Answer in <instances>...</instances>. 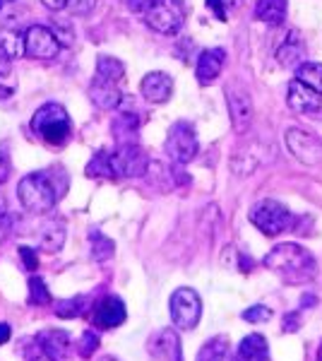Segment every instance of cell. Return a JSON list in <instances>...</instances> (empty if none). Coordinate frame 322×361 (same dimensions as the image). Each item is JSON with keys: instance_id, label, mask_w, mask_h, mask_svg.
<instances>
[{"instance_id": "cell-19", "label": "cell", "mask_w": 322, "mask_h": 361, "mask_svg": "<svg viewBox=\"0 0 322 361\" xmlns=\"http://www.w3.org/2000/svg\"><path fill=\"white\" fill-rule=\"evenodd\" d=\"M224 49H207L202 51L200 58H197L195 66V75L200 85H212L216 78L221 75V68H224Z\"/></svg>"}, {"instance_id": "cell-29", "label": "cell", "mask_w": 322, "mask_h": 361, "mask_svg": "<svg viewBox=\"0 0 322 361\" xmlns=\"http://www.w3.org/2000/svg\"><path fill=\"white\" fill-rule=\"evenodd\" d=\"M89 241H92V258L97 260V263H104V260H111L113 258V241H111L109 236L99 234V231H92L89 234Z\"/></svg>"}, {"instance_id": "cell-35", "label": "cell", "mask_w": 322, "mask_h": 361, "mask_svg": "<svg viewBox=\"0 0 322 361\" xmlns=\"http://www.w3.org/2000/svg\"><path fill=\"white\" fill-rule=\"evenodd\" d=\"M241 3H243V0H207L209 10H212V13H214L216 17H219L221 22L226 20V13H228V10L238 8Z\"/></svg>"}, {"instance_id": "cell-49", "label": "cell", "mask_w": 322, "mask_h": 361, "mask_svg": "<svg viewBox=\"0 0 322 361\" xmlns=\"http://www.w3.org/2000/svg\"><path fill=\"white\" fill-rule=\"evenodd\" d=\"M3 3H5V0H0V8H3Z\"/></svg>"}, {"instance_id": "cell-11", "label": "cell", "mask_w": 322, "mask_h": 361, "mask_svg": "<svg viewBox=\"0 0 322 361\" xmlns=\"http://www.w3.org/2000/svg\"><path fill=\"white\" fill-rule=\"evenodd\" d=\"M27 56L37 58V61H51L61 54V39L56 37L54 29L44 25H32L25 32Z\"/></svg>"}, {"instance_id": "cell-28", "label": "cell", "mask_w": 322, "mask_h": 361, "mask_svg": "<svg viewBox=\"0 0 322 361\" xmlns=\"http://www.w3.org/2000/svg\"><path fill=\"white\" fill-rule=\"evenodd\" d=\"M296 80L322 94V63H303L296 68Z\"/></svg>"}, {"instance_id": "cell-41", "label": "cell", "mask_w": 322, "mask_h": 361, "mask_svg": "<svg viewBox=\"0 0 322 361\" xmlns=\"http://www.w3.org/2000/svg\"><path fill=\"white\" fill-rule=\"evenodd\" d=\"M13 58H10L8 54L3 51V46H0V78H8L10 75V70H13Z\"/></svg>"}, {"instance_id": "cell-39", "label": "cell", "mask_w": 322, "mask_h": 361, "mask_svg": "<svg viewBox=\"0 0 322 361\" xmlns=\"http://www.w3.org/2000/svg\"><path fill=\"white\" fill-rule=\"evenodd\" d=\"M5 236H10V212H8V207L3 205V200H0V241H3Z\"/></svg>"}, {"instance_id": "cell-31", "label": "cell", "mask_w": 322, "mask_h": 361, "mask_svg": "<svg viewBox=\"0 0 322 361\" xmlns=\"http://www.w3.org/2000/svg\"><path fill=\"white\" fill-rule=\"evenodd\" d=\"M29 304H32V306H46V304H51L49 287H46L44 279L37 277V275L29 279Z\"/></svg>"}, {"instance_id": "cell-44", "label": "cell", "mask_w": 322, "mask_h": 361, "mask_svg": "<svg viewBox=\"0 0 322 361\" xmlns=\"http://www.w3.org/2000/svg\"><path fill=\"white\" fill-rule=\"evenodd\" d=\"M286 333H294V330H298V325H296V316H286Z\"/></svg>"}, {"instance_id": "cell-33", "label": "cell", "mask_w": 322, "mask_h": 361, "mask_svg": "<svg viewBox=\"0 0 322 361\" xmlns=\"http://www.w3.org/2000/svg\"><path fill=\"white\" fill-rule=\"evenodd\" d=\"M97 349H99V335L94 330H85V335H82V340L78 345V354L82 359H89V357H94Z\"/></svg>"}, {"instance_id": "cell-26", "label": "cell", "mask_w": 322, "mask_h": 361, "mask_svg": "<svg viewBox=\"0 0 322 361\" xmlns=\"http://www.w3.org/2000/svg\"><path fill=\"white\" fill-rule=\"evenodd\" d=\"M85 173L89 178H113V166H111V152L109 149H99V152L92 157V161L87 164Z\"/></svg>"}, {"instance_id": "cell-10", "label": "cell", "mask_w": 322, "mask_h": 361, "mask_svg": "<svg viewBox=\"0 0 322 361\" xmlns=\"http://www.w3.org/2000/svg\"><path fill=\"white\" fill-rule=\"evenodd\" d=\"M226 104H228V116H231V126L238 135L248 133L250 123H253V99L250 92L245 90L241 82H228L226 85Z\"/></svg>"}, {"instance_id": "cell-38", "label": "cell", "mask_w": 322, "mask_h": 361, "mask_svg": "<svg viewBox=\"0 0 322 361\" xmlns=\"http://www.w3.org/2000/svg\"><path fill=\"white\" fill-rule=\"evenodd\" d=\"M10 173H13V164H10V157L0 149V185L8 183Z\"/></svg>"}, {"instance_id": "cell-23", "label": "cell", "mask_w": 322, "mask_h": 361, "mask_svg": "<svg viewBox=\"0 0 322 361\" xmlns=\"http://www.w3.org/2000/svg\"><path fill=\"white\" fill-rule=\"evenodd\" d=\"M289 3L286 0H257L255 3V20L265 25H282L286 20Z\"/></svg>"}, {"instance_id": "cell-6", "label": "cell", "mask_w": 322, "mask_h": 361, "mask_svg": "<svg viewBox=\"0 0 322 361\" xmlns=\"http://www.w3.org/2000/svg\"><path fill=\"white\" fill-rule=\"evenodd\" d=\"M168 308H171L173 325L180 330H195L202 318V299L190 287L175 289L171 294V301H168Z\"/></svg>"}, {"instance_id": "cell-22", "label": "cell", "mask_w": 322, "mask_h": 361, "mask_svg": "<svg viewBox=\"0 0 322 361\" xmlns=\"http://www.w3.org/2000/svg\"><path fill=\"white\" fill-rule=\"evenodd\" d=\"M236 354L231 352V340L226 335H214L200 347L195 361H233Z\"/></svg>"}, {"instance_id": "cell-7", "label": "cell", "mask_w": 322, "mask_h": 361, "mask_svg": "<svg viewBox=\"0 0 322 361\" xmlns=\"http://www.w3.org/2000/svg\"><path fill=\"white\" fill-rule=\"evenodd\" d=\"M144 22L159 34H178L185 25L183 0H156L144 13Z\"/></svg>"}, {"instance_id": "cell-40", "label": "cell", "mask_w": 322, "mask_h": 361, "mask_svg": "<svg viewBox=\"0 0 322 361\" xmlns=\"http://www.w3.org/2000/svg\"><path fill=\"white\" fill-rule=\"evenodd\" d=\"M154 3H156V0H128V8H130L132 13H142L144 15Z\"/></svg>"}, {"instance_id": "cell-47", "label": "cell", "mask_w": 322, "mask_h": 361, "mask_svg": "<svg viewBox=\"0 0 322 361\" xmlns=\"http://www.w3.org/2000/svg\"><path fill=\"white\" fill-rule=\"evenodd\" d=\"M99 361H120V359H116V357H101Z\"/></svg>"}, {"instance_id": "cell-25", "label": "cell", "mask_w": 322, "mask_h": 361, "mask_svg": "<svg viewBox=\"0 0 322 361\" xmlns=\"http://www.w3.org/2000/svg\"><path fill=\"white\" fill-rule=\"evenodd\" d=\"M97 78L101 80H111V82H123L125 80V66L113 56H99L97 58Z\"/></svg>"}, {"instance_id": "cell-1", "label": "cell", "mask_w": 322, "mask_h": 361, "mask_svg": "<svg viewBox=\"0 0 322 361\" xmlns=\"http://www.w3.org/2000/svg\"><path fill=\"white\" fill-rule=\"evenodd\" d=\"M265 267L286 284H306L318 275V260L298 243H279L265 255Z\"/></svg>"}, {"instance_id": "cell-4", "label": "cell", "mask_w": 322, "mask_h": 361, "mask_svg": "<svg viewBox=\"0 0 322 361\" xmlns=\"http://www.w3.org/2000/svg\"><path fill=\"white\" fill-rule=\"evenodd\" d=\"M250 222H253L257 229L265 236H277L284 234V231H291L296 226V217L291 214V209L282 205L279 200H257L248 212Z\"/></svg>"}, {"instance_id": "cell-24", "label": "cell", "mask_w": 322, "mask_h": 361, "mask_svg": "<svg viewBox=\"0 0 322 361\" xmlns=\"http://www.w3.org/2000/svg\"><path fill=\"white\" fill-rule=\"evenodd\" d=\"M39 243L41 248L46 250V253H58L63 246H66V226L61 222H51L46 224L44 229H41V236H39Z\"/></svg>"}, {"instance_id": "cell-5", "label": "cell", "mask_w": 322, "mask_h": 361, "mask_svg": "<svg viewBox=\"0 0 322 361\" xmlns=\"http://www.w3.org/2000/svg\"><path fill=\"white\" fill-rule=\"evenodd\" d=\"M277 149L267 140H248L243 147H238L231 157V169L236 176H250L260 166L274 161Z\"/></svg>"}, {"instance_id": "cell-20", "label": "cell", "mask_w": 322, "mask_h": 361, "mask_svg": "<svg viewBox=\"0 0 322 361\" xmlns=\"http://www.w3.org/2000/svg\"><path fill=\"white\" fill-rule=\"evenodd\" d=\"M233 361H269L267 337L260 333L245 335L236 349V359Z\"/></svg>"}, {"instance_id": "cell-42", "label": "cell", "mask_w": 322, "mask_h": 361, "mask_svg": "<svg viewBox=\"0 0 322 361\" xmlns=\"http://www.w3.org/2000/svg\"><path fill=\"white\" fill-rule=\"evenodd\" d=\"M10 337H13V328H10V323H0V345H8Z\"/></svg>"}, {"instance_id": "cell-27", "label": "cell", "mask_w": 322, "mask_h": 361, "mask_svg": "<svg viewBox=\"0 0 322 361\" xmlns=\"http://www.w3.org/2000/svg\"><path fill=\"white\" fill-rule=\"evenodd\" d=\"M0 46L10 58H22L27 54V44H25V34H17L13 29H3L0 32Z\"/></svg>"}, {"instance_id": "cell-46", "label": "cell", "mask_w": 322, "mask_h": 361, "mask_svg": "<svg viewBox=\"0 0 322 361\" xmlns=\"http://www.w3.org/2000/svg\"><path fill=\"white\" fill-rule=\"evenodd\" d=\"M32 361H56V359H51V357H46V354H41V357H37V359H32Z\"/></svg>"}, {"instance_id": "cell-45", "label": "cell", "mask_w": 322, "mask_h": 361, "mask_svg": "<svg viewBox=\"0 0 322 361\" xmlns=\"http://www.w3.org/2000/svg\"><path fill=\"white\" fill-rule=\"evenodd\" d=\"M13 87H5V85H0V99H10L13 97Z\"/></svg>"}, {"instance_id": "cell-21", "label": "cell", "mask_w": 322, "mask_h": 361, "mask_svg": "<svg viewBox=\"0 0 322 361\" xmlns=\"http://www.w3.org/2000/svg\"><path fill=\"white\" fill-rule=\"evenodd\" d=\"M303 58H306V46L301 42V34L289 32V37L284 39V44L279 46V51H277V61L282 63L284 68H298L306 63Z\"/></svg>"}, {"instance_id": "cell-37", "label": "cell", "mask_w": 322, "mask_h": 361, "mask_svg": "<svg viewBox=\"0 0 322 361\" xmlns=\"http://www.w3.org/2000/svg\"><path fill=\"white\" fill-rule=\"evenodd\" d=\"M20 258H22V263H25V267L29 272H34L39 267V258H37V253H34L32 248L20 246Z\"/></svg>"}, {"instance_id": "cell-12", "label": "cell", "mask_w": 322, "mask_h": 361, "mask_svg": "<svg viewBox=\"0 0 322 361\" xmlns=\"http://www.w3.org/2000/svg\"><path fill=\"white\" fill-rule=\"evenodd\" d=\"M291 111L310 116V118H322V94L315 92L313 87L303 85L301 80H291L289 92H286Z\"/></svg>"}, {"instance_id": "cell-13", "label": "cell", "mask_w": 322, "mask_h": 361, "mask_svg": "<svg viewBox=\"0 0 322 361\" xmlns=\"http://www.w3.org/2000/svg\"><path fill=\"white\" fill-rule=\"evenodd\" d=\"M286 147L291 149V154H294L301 164L315 166L322 159V142L313 133L301 130V128H291V130L286 133Z\"/></svg>"}, {"instance_id": "cell-8", "label": "cell", "mask_w": 322, "mask_h": 361, "mask_svg": "<svg viewBox=\"0 0 322 361\" xmlns=\"http://www.w3.org/2000/svg\"><path fill=\"white\" fill-rule=\"evenodd\" d=\"M111 166L118 178H137L147 173L149 157L137 142H120L111 152Z\"/></svg>"}, {"instance_id": "cell-34", "label": "cell", "mask_w": 322, "mask_h": 361, "mask_svg": "<svg viewBox=\"0 0 322 361\" xmlns=\"http://www.w3.org/2000/svg\"><path fill=\"white\" fill-rule=\"evenodd\" d=\"M241 316H243V320H248V323H267V320L272 318V311H269L267 306L257 304V306L245 308Z\"/></svg>"}, {"instance_id": "cell-32", "label": "cell", "mask_w": 322, "mask_h": 361, "mask_svg": "<svg viewBox=\"0 0 322 361\" xmlns=\"http://www.w3.org/2000/svg\"><path fill=\"white\" fill-rule=\"evenodd\" d=\"M85 311V296H75V299L61 301L56 306V316L58 318H78Z\"/></svg>"}, {"instance_id": "cell-36", "label": "cell", "mask_w": 322, "mask_h": 361, "mask_svg": "<svg viewBox=\"0 0 322 361\" xmlns=\"http://www.w3.org/2000/svg\"><path fill=\"white\" fill-rule=\"evenodd\" d=\"M66 8L73 15H89L97 8V0H68Z\"/></svg>"}, {"instance_id": "cell-15", "label": "cell", "mask_w": 322, "mask_h": 361, "mask_svg": "<svg viewBox=\"0 0 322 361\" xmlns=\"http://www.w3.org/2000/svg\"><path fill=\"white\" fill-rule=\"evenodd\" d=\"M128 318V311H125V301L120 299V296H104L101 301L97 304L94 308V316H92V320H94L97 328L101 330H113L118 328V325L125 323Z\"/></svg>"}, {"instance_id": "cell-48", "label": "cell", "mask_w": 322, "mask_h": 361, "mask_svg": "<svg viewBox=\"0 0 322 361\" xmlns=\"http://www.w3.org/2000/svg\"><path fill=\"white\" fill-rule=\"evenodd\" d=\"M318 361H322V342H320V349H318Z\"/></svg>"}, {"instance_id": "cell-3", "label": "cell", "mask_w": 322, "mask_h": 361, "mask_svg": "<svg viewBox=\"0 0 322 361\" xmlns=\"http://www.w3.org/2000/svg\"><path fill=\"white\" fill-rule=\"evenodd\" d=\"M17 195H20L22 207L32 214L51 212L58 202V190L54 180L46 176V171L29 173V176L22 178L20 185H17Z\"/></svg>"}, {"instance_id": "cell-14", "label": "cell", "mask_w": 322, "mask_h": 361, "mask_svg": "<svg viewBox=\"0 0 322 361\" xmlns=\"http://www.w3.org/2000/svg\"><path fill=\"white\" fill-rule=\"evenodd\" d=\"M147 352L151 361H183L180 335L173 328H161L147 340Z\"/></svg>"}, {"instance_id": "cell-9", "label": "cell", "mask_w": 322, "mask_h": 361, "mask_svg": "<svg viewBox=\"0 0 322 361\" xmlns=\"http://www.w3.org/2000/svg\"><path fill=\"white\" fill-rule=\"evenodd\" d=\"M197 152H200V142H197V135H195V130H192V126L185 123V121L175 123L171 130H168V137H166L168 159H171L175 166H185L195 159Z\"/></svg>"}, {"instance_id": "cell-18", "label": "cell", "mask_w": 322, "mask_h": 361, "mask_svg": "<svg viewBox=\"0 0 322 361\" xmlns=\"http://www.w3.org/2000/svg\"><path fill=\"white\" fill-rule=\"evenodd\" d=\"M37 345L41 354H46V357L56 361H63L70 354V335L66 330H44V333L37 335Z\"/></svg>"}, {"instance_id": "cell-16", "label": "cell", "mask_w": 322, "mask_h": 361, "mask_svg": "<svg viewBox=\"0 0 322 361\" xmlns=\"http://www.w3.org/2000/svg\"><path fill=\"white\" fill-rule=\"evenodd\" d=\"M140 94L147 99L149 104H166L173 94V80L166 73H147L140 82Z\"/></svg>"}, {"instance_id": "cell-2", "label": "cell", "mask_w": 322, "mask_h": 361, "mask_svg": "<svg viewBox=\"0 0 322 361\" xmlns=\"http://www.w3.org/2000/svg\"><path fill=\"white\" fill-rule=\"evenodd\" d=\"M34 135H39V140H44L46 145H66L70 135H73V123H70V116L61 104H46L41 106L37 114H34L32 123Z\"/></svg>"}, {"instance_id": "cell-17", "label": "cell", "mask_w": 322, "mask_h": 361, "mask_svg": "<svg viewBox=\"0 0 322 361\" xmlns=\"http://www.w3.org/2000/svg\"><path fill=\"white\" fill-rule=\"evenodd\" d=\"M89 99L94 106L104 109V111H113V109H118L123 102L120 85L111 82V80H101L94 75V80H92V85H89Z\"/></svg>"}, {"instance_id": "cell-43", "label": "cell", "mask_w": 322, "mask_h": 361, "mask_svg": "<svg viewBox=\"0 0 322 361\" xmlns=\"http://www.w3.org/2000/svg\"><path fill=\"white\" fill-rule=\"evenodd\" d=\"M49 10H63L68 5V0H41Z\"/></svg>"}, {"instance_id": "cell-30", "label": "cell", "mask_w": 322, "mask_h": 361, "mask_svg": "<svg viewBox=\"0 0 322 361\" xmlns=\"http://www.w3.org/2000/svg\"><path fill=\"white\" fill-rule=\"evenodd\" d=\"M140 130V118L135 114H120L118 118L113 121V135L120 140V142H125V135L135 137Z\"/></svg>"}]
</instances>
